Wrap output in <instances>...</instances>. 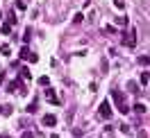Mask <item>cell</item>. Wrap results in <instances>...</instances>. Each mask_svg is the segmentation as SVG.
<instances>
[{
    "label": "cell",
    "mask_w": 150,
    "mask_h": 138,
    "mask_svg": "<svg viewBox=\"0 0 150 138\" xmlns=\"http://www.w3.org/2000/svg\"><path fill=\"white\" fill-rule=\"evenodd\" d=\"M43 125H46V127H55L57 125V116H46V118H43Z\"/></svg>",
    "instance_id": "6"
},
{
    "label": "cell",
    "mask_w": 150,
    "mask_h": 138,
    "mask_svg": "<svg viewBox=\"0 0 150 138\" xmlns=\"http://www.w3.org/2000/svg\"><path fill=\"white\" fill-rule=\"evenodd\" d=\"M2 111H5V109H2V106H0V113H2Z\"/></svg>",
    "instance_id": "23"
},
{
    "label": "cell",
    "mask_w": 150,
    "mask_h": 138,
    "mask_svg": "<svg viewBox=\"0 0 150 138\" xmlns=\"http://www.w3.org/2000/svg\"><path fill=\"white\" fill-rule=\"evenodd\" d=\"M7 91H11V93H14V91H21V93H23L25 88H23V84H21L18 79H14V82H9V84H7Z\"/></svg>",
    "instance_id": "5"
},
{
    "label": "cell",
    "mask_w": 150,
    "mask_h": 138,
    "mask_svg": "<svg viewBox=\"0 0 150 138\" xmlns=\"http://www.w3.org/2000/svg\"><path fill=\"white\" fill-rule=\"evenodd\" d=\"M134 111H137V113H146V106H143L141 102H137V104H134Z\"/></svg>",
    "instance_id": "13"
},
{
    "label": "cell",
    "mask_w": 150,
    "mask_h": 138,
    "mask_svg": "<svg viewBox=\"0 0 150 138\" xmlns=\"http://www.w3.org/2000/svg\"><path fill=\"white\" fill-rule=\"evenodd\" d=\"M2 138H9V136H2Z\"/></svg>",
    "instance_id": "24"
},
{
    "label": "cell",
    "mask_w": 150,
    "mask_h": 138,
    "mask_svg": "<svg viewBox=\"0 0 150 138\" xmlns=\"http://www.w3.org/2000/svg\"><path fill=\"white\" fill-rule=\"evenodd\" d=\"M28 61H30V64H37V61H39V55H37V52H30Z\"/></svg>",
    "instance_id": "12"
},
{
    "label": "cell",
    "mask_w": 150,
    "mask_h": 138,
    "mask_svg": "<svg viewBox=\"0 0 150 138\" xmlns=\"http://www.w3.org/2000/svg\"><path fill=\"white\" fill-rule=\"evenodd\" d=\"M137 61H139V66H148L150 64V55H141Z\"/></svg>",
    "instance_id": "7"
},
{
    "label": "cell",
    "mask_w": 150,
    "mask_h": 138,
    "mask_svg": "<svg viewBox=\"0 0 150 138\" xmlns=\"http://www.w3.org/2000/svg\"><path fill=\"white\" fill-rule=\"evenodd\" d=\"M23 138H34V136H32V131H25V134H23Z\"/></svg>",
    "instance_id": "21"
},
{
    "label": "cell",
    "mask_w": 150,
    "mask_h": 138,
    "mask_svg": "<svg viewBox=\"0 0 150 138\" xmlns=\"http://www.w3.org/2000/svg\"><path fill=\"white\" fill-rule=\"evenodd\" d=\"M39 84H41V86H46V88H48V84H50V79H48V77H39Z\"/></svg>",
    "instance_id": "19"
},
{
    "label": "cell",
    "mask_w": 150,
    "mask_h": 138,
    "mask_svg": "<svg viewBox=\"0 0 150 138\" xmlns=\"http://www.w3.org/2000/svg\"><path fill=\"white\" fill-rule=\"evenodd\" d=\"M46 100H48V102H52V104H62V100L57 97V93L52 91V88H46Z\"/></svg>",
    "instance_id": "4"
},
{
    "label": "cell",
    "mask_w": 150,
    "mask_h": 138,
    "mask_svg": "<svg viewBox=\"0 0 150 138\" xmlns=\"http://www.w3.org/2000/svg\"><path fill=\"white\" fill-rule=\"evenodd\" d=\"M98 113H100V118L103 120H112V104L105 100L100 102V106H98Z\"/></svg>",
    "instance_id": "2"
},
{
    "label": "cell",
    "mask_w": 150,
    "mask_h": 138,
    "mask_svg": "<svg viewBox=\"0 0 150 138\" xmlns=\"http://www.w3.org/2000/svg\"><path fill=\"white\" fill-rule=\"evenodd\" d=\"M30 36H32V29H25V34H23V43H25V46H28Z\"/></svg>",
    "instance_id": "15"
},
{
    "label": "cell",
    "mask_w": 150,
    "mask_h": 138,
    "mask_svg": "<svg viewBox=\"0 0 150 138\" xmlns=\"http://www.w3.org/2000/svg\"><path fill=\"white\" fill-rule=\"evenodd\" d=\"M7 25H11V27L16 25V16H14V14H9V18H7Z\"/></svg>",
    "instance_id": "18"
},
{
    "label": "cell",
    "mask_w": 150,
    "mask_h": 138,
    "mask_svg": "<svg viewBox=\"0 0 150 138\" xmlns=\"http://www.w3.org/2000/svg\"><path fill=\"white\" fill-rule=\"evenodd\" d=\"M50 138H59V136H57V134H50Z\"/></svg>",
    "instance_id": "22"
},
{
    "label": "cell",
    "mask_w": 150,
    "mask_h": 138,
    "mask_svg": "<svg viewBox=\"0 0 150 138\" xmlns=\"http://www.w3.org/2000/svg\"><path fill=\"white\" fill-rule=\"evenodd\" d=\"M123 41H125V46H127V48H134V46H137V29L132 27L130 32H127V36L123 39Z\"/></svg>",
    "instance_id": "3"
},
{
    "label": "cell",
    "mask_w": 150,
    "mask_h": 138,
    "mask_svg": "<svg viewBox=\"0 0 150 138\" xmlns=\"http://www.w3.org/2000/svg\"><path fill=\"white\" fill-rule=\"evenodd\" d=\"M82 20H84V16H82V14H75V16H73V23H82Z\"/></svg>",
    "instance_id": "20"
},
{
    "label": "cell",
    "mask_w": 150,
    "mask_h": 138,
    "mask_svg": "<svg viewBox=\"0 0 150 138\" xmlns=\"http://www.w3.org/2000/svg\"><path fill=\"white\" fill-rule=\"evenodd\" d=\"M21 77H23V79H32V73H30V68H21Z\"/></svg>",
    "instance_id": "10"
},
{
    "label": "cell",
    "mask_w": 150,
    "mask_h": 138,
    "mask_svg": "<svg viewBox=\"0 0 150 138\" xmlns=\"http://www.w3.org/2000/svg\"><path fill=\"white\" fill-rule=\"evenodd\" d=\"M112 97H114V102H116V106H118V111H121V113H127V111H130V106L125 104V95H123L121 91H114Z\"/></svg>",
    "instance_id": "1"
},
{
    "label": "cell",
    "mask_w": 150,
    "mask_h": 138,
    "mask_svg": "<svg viewBox=\"0 0 150 138\" xmlns=\"http://www.w3.org/2000/svg\"><path fill=\"white\" fill-rule=\"evenodd\" d=\"M0 34H5V36H9V34H11V25H7V23H2V27H0Z\"/></svg>",
    "instance_id": "8"
},
{
    "label": "cell",
    "mask_w": 150,
    "mask_h": 138,
    "mask_svg": "<svg viewBox=\"0 0 150 138\" xmlns=\"http://www.w3.org/2000/svg\"><path fill=\"white\" fill-rule=\"evenodd\" d=\"M127 91H132V93H139V84H137V82H127Z\"/></svg>",
    "instance_id": "11"
},
{
    "label": "cell",
    "mask_w": 150,
    "mask_h": 138,
    "mask_svg": "<svg viewBox=\"0 0 150 138\" xmlns=\"http://www.w3.org/2000/svg\"><path fill=\"white\" fill-rule=\"evenodd\" d=\"M9 52H11V50H9V46H0V55H5V57H7Z\"/></svg>",
    "instance_id": "17"
},
{
    "label": "cell",
    "mask_w": 150,
    "mask_h": 138,
    "mask_svg": "<svg viewBox=\"0 0 150 138\" xmlns=\"http://www.w3.org/2000/svg\"><path fill=\"white\" fill-rule=\"evenodd\" d=\"M16 9H18V11H25L28 7H25V2H23V0H16Z\"/></svg>",
    "instance_id": "14"
},
{
    "label": "cell",
    "mask_w": 150,
    "mask_h": 138,
    "mask_svg": "<svg viewBox=\"0 0 150 138\" xmlns=\"http://www.w3.org/2000/svg\"><path fill=\"white\" fill-rule=\"evenodd\" d=\"M148 79H150L148 73H141V86H146V84H148Z\"/></svg>",
    "instance_id": "16"
},
{
    "label": "cell",
    "mask_w": 150,
    "mask_h": 138,
    "mask_svg": "<svg viewBox=\"0 0 150 138\" xmlns=\"http://www.w3.org/2000/svg\"><path fill=\"white\" fill-rule=\"evenodd\" d=\"M18 57H21V59H28V57H30V48L23 46V48H21V52H18Z\"/></svg>",
    "instance_id": "9"
}]
</instances>
